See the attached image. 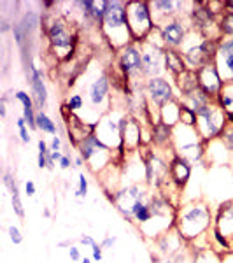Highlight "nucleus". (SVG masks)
I'll return each instance as SVG.
<instances>
[{
	"instance_id": "obj_1",
	"label": "nucleus",
	"mask_w": 233,
	"mask_h": 263,
	"mask_svg": "<svg viewBox=\"0 0 233 263\" xmlns=\"http://www.w3.org/2000/svg\"><path fill=\"white\" fill-rule=\"evenodd\" d=\"M214 223V211L210 203L203 198H191L188 202H181L176 214V230L186 242L200 239L207 235Z\"/></svg>"
},
{
	"instance_id": "obj_2",
	"label": "nucleus",
	"mask_w": 233,
	"mask_h": 263,
	"mask_svg": "<svg viewBox=\"0 0 233 263\" xmlns=\"http://www.w3.org/2000/svg\"><path fill=\"white\" fill-rule=\"evenodd\" d=\"M128 2L123 0H107L105 4V14L100 23V32L104 39L109 42L112 51H121L132 41V32L128 25V14H126Z\"/></svg>"
},
{
	"instance_id": "obj_3",
	"label": "nucleus",
	"mask_w": 233,
	"mask_h": 263,
	"mask_svg": "<svg viewBox=\"0 0 233 263\" xmlns=\"http://www.w3.org/2000/svg\"><path fill=\"white\" fill-rule=\"evenodd\" d=\"M172 149L177 156L188 160L193 165L207 167V144L202 141L195 126L179 123L172 132Z\"/></svg>"
},
{
	"instance_id": "obj_4",
	"label": "nucleus",
	"mask_w": 233,
	"mask_h": 263,
	"mask_svg": "<svg viewBox=\"0 0 233 263\" xmlns=\"http://www.w3.org/2000/svg\"><path fill=\"white\" fill-rule=\"evenodd\" d=\"M151 190L146 182H121V186L112 195H109V200L116 207V211L126 221L132 223L133 216L139 213V209L151 198Z\"/></svg>"
},
{
	"instance_id": "obj_5",
	"label": "nucleus",
	"mask_w": 233,
	"mask_h": 263,
	"mask_svg": "<svg viewBox=\"0 0 233 263\" xmlns=\"http://www.w3.org/2000/svg\"><path fill=\"white\" fill-rule=\"evenodd\" d=\"M42 23L46 25V37H48L49 48L54 53V57L62 58V60H70L77 37L72 32L69 20L63 16H46L42 18Z\"/></svg>"
},
{
	"instance_id": "obj_6",
	"label": "nucleus",
	"mask_w": 233,
	"mask_h": 263,
	"mask_svg": "<svg viewBox=\"0 0 233 263\" xmlns=\"http://www.w3.org/2000/svg\"><path fill=\"white\" fill-rule=\"evenodd\" d=\"M218 46H219V41L209 39V37L202 35V33L197 30H189L188 39H186L183 48L179 51H181V54H183L188 69L198 70V69H202V67L214 62Z\"/></svg>"
},
{
	"instance_id": "obj_7",
	"label": "nucleus",
	"mask_w": 233,
	"mask_h": 263,
	"mask_svg": "<svg viewBox=\"0 0 233 263\" xmlns=\"http://www.w3.org/2000/svg\"><path fill=\"white\" fill-rule=\"evenodd\" d=\"M75 149H77V155L83 156L86 167L93 174H102L114 163V151L109 149L95 134L84 137L75 146Z\"/></svg>"
},
{
	"instance_id": "obj_8",
	"label": "nucleus",
	"mask_w": 233,
	"mask_h": 263,
	"mask_svg": "<svg viewBox=\"0 0 233 263\" xmlns=\"http://www.w3.org/2000/svg\"><path fill=\"white\" fill-rule=\"evenodd\" d=\"M128 111H120V109H111L109 112L102 114L99 123L95 125V135L100 139L111 151H118L120 155H126L123 147L121 137V123L123 118Z\"/></svg>"
},
{
	"instance_id": "obj_9",
	"label": "nucleus",
	"mask_w": 233,
	"mask_h": 263,
	"mask_svg": "<svg viewBox=\"0 0 233 263\" xmlns=\"http://www.w3.org/2000/svg\"><path fill=\"white\" fill-rule=\"evenodd\" d=\"M165 149H156L154 146H149V149L142 153L144 165H146V184L151 190H160L170 181V160L163 153Z\"/></svg>"
},
{
	"instance_id": "obj_10",
	"label": "nucleus",
	"mask_w": 233,
	"mask_h": 263,
	"mask_svg": "<svg viewBox=\"0 0 233 263\" xmlns=\"http://www.w3.org/2000/svg\"><path fill=\"white\" fill-rule=\"evenodd\" d=\"M226 123V111H223L216 102H210L197 111V132L205 144L219 139Z\"/></svg>"
},
{
	"instance_id": "obj_11",
	"label": "nucleus",
	"mask_w": 233,
	"mask_h": 263,
	"mask_svg": "<svg viewBox=\"0 0 233 263\" xmlns=\"http://www.w3.org/2000/svg\"><path fill=\"white\" fill-rule=\"evenodd\" d=\"M126 14H128L132 41L137 42V44H142L149 37V33L154 30L149 2L147 0H130L128 6H126Z\"/></svg>"
},
{
	"instance_id": "obj_12",
	"label": "nucleus",
	"mask_w": 233,
	"mask_h": 263,
	"mask_svg": "<svg viewBox=\"0 0 233 263\" xmlns=\"http://www.w3.org/2000/svg\"><path fill=\"white\" fill-rule=\"evenodd\" d=\"M118 67L125 79H128L130 84L139 90L144 88V70H142V48L137 42H130L121 51H118Z\"/></svg>"
},
{
	"instance_id": "obj_13",
	"label": "nucleus",
	"mask_w": 233,
	"mask_h": 263,
	"mask_svg": "<svg viewBox=\"0 0 233 263\" xmlns=\"http://www.w3.org/2000/svg\"><path fill=\"white\" fill-rule=\"evenodd\" d=\"M86 100L95 109L96 114H105L112 109V95H111V78L107 72H99L86 88Z\"/></svg>"
},
{
	"instance_id": "obj_14",
	"label": "nucleus",
	"mask_w": 233,
	"mask_h": 263,
	"mask_svg": "<svg viewBox=\"0 0 233 263\" xmlns=\"http://www.w3.org/2000/svg\"><path fill=\"white\" fill-rule=\"evenodd\" d=\"M188 23H189L188 16H176V18L163 21L162 25L156 27L165 48L176 49V51L183 48V44L188 39L189 30H191V27Z\"/></svg>"
},
{
	"instance_id": "obj_15",
	"label": "nucleus",
	"mask_w": 233,
	"mask_h": 263,
	"mask_svg": "<svg viewBox=\"0 0 233 263\" xmlns=\"http://www.w3.org/2000/svg\"><path fill=\"white\" fill-rule=\"evenodd\" d=\"M142 90H144V95H146L149 107H154L158 112H160V109L165 107L167 104L179 99V97L176 95V90H173L172 83L168 81L165 76L146 79Z\"/></svg>"
},
{
	"instance_id": "obj_16",
	"label": "nucleus",
	"mask_w": 233,
	"mask_h": 263,
	"mask_svg": "<svg viewBox=\"0 0 233 263\" xmlns=\"http://www.w3.org/2000/svg\"><path fill=\"white\" fill-rule=\"evenodd\" d=\"M25 67H27V83L30 84V90H32L30 95L33 102H35V107L39 111H44L49 99L48 88H46V81H44V72L35 65V62L32 58H28L25 62Z\"/></svg>"
},
{
	"instance_id": "obj_17",
	"label": "nucleus",
	"mask_w": 233,
	"mask_h": 263,
	"mask_svg": "<svg viewBox=\"0 0 233 263\" xmlns=\"http://www.w3.org/2000/svg\"><path fill=\"white\" fill-rule=\"evenodd\" d=\"M214 65L224 84L233 83V37H223L219 41L214 57Z\"/></svg>"
},
{
	"instance_id": "obj_18",
	"label": "nucleus",
	"mask_w": 233,
	"mask_h": 263,
	"mask_svg": "<svg viewBox=\"0 0 233 263\" xmlns=\"http://www.w3.org/2000/svg\"><path fill=\"white\" fill-rule=\"evenodd\" d=\"M184 248H188V242L181 237V233L176 230V227L162 233L156 240H152V249L156 253L154 258L170 256V254L183 251Z\"/></svg>"
},
{
	"instance_id": "obj_19",
	"label": "nucleus",
	"mask_w": 233,
	"mask_h": 263,
	"mask_svg": "<svg viewBox=\"0 0 233 263\" xmlns=\"http://www.w3.org/2000/svg\"><path fill=\"white\" fill-rule=\"evenodd\" d=\"M142 123L137 118L126 114L121 123V137L125 153H137L142 147Z\"/></svg>"
},
{
	"instance_id": "obj_20",
	"label": "nucleus",
	"mask_w": 233,
	"mask_h": 263,
	"mask_svg": "<svg viewBox=\"0 0 233 263\" xmlns=\"http://www.w3.org/2000/svg\"><path fill=\"white\" fill-rule=\"evenodd\" d=\"M212 230H216L219 235L228 239L233 244V198L218 203L214 213V223Z\"/></svg>"
},
{
	"instance_id": "obj_21",
	"label": "nucleus",
	"mask_w": 233,
	"mask_h": 263,
	"mask_svg": "<svg viewBox=\"0 0 233 263\" xmlns=\"http://www.w3.org/2000/svg\"><path fill=\"white\" fill-rule=\"evenodd\" d=\"M152 21H154V28L162 25L163 21L176 18V16H184L186 2H179V0H154L149 2Z\"/></svg>"
},
{
	"instance_id": "obj_22",
	"label": "nucleus",
	"mask_w": 233,
	"mask_h": 263,
	"mask_svg": "<svg viewBox=\"0 0 233 263\" xmlns=\"http://www.w3.org/2000/svg\"><path fill=\"white\" fill-rule=\"evenodd\" d=\"M197 76H198V84H200L202 90L216 100V97H218L219 91L223 90L224 83L221 81V78H219V72L216 69L214 62L205 67H202V69H198Z\"/></svg>"
},
{
	"instance_id": "obj_23",
	"label": "nucleus",
	"mask_w": 233,
	"mask_h": 263,
	"mask_svg": "<svg viewBox=\"0 0 233 263\" xmlns=\"http://www.w3.org/2000/svg\"><path fill=\"white\" fill-rule=\"evenodd\" d=\"M191 174H193V165L188 160L173 155V158L170 160V181L173 184L184 192V188L191 181Z\"/></svg>"
},
{
	"instance_id": "obj_24",
	"label": "nucleus",
	"mask_w": 233,
	"mask_h": 263,
	"mask_svg": "<svg viewBox=\"0 0 233 263\" xmlns=\"http://www.w3.org/2000/svg\"><path fill=\"white\" fill-rule=\"evenodd\" d=\"M231 156L233 151L228 149L219 139L207 144V163H210L212 167H230Z\"/></svg>"
},
{
	"instance_id": "obj_25",
	"label": "nucleus",
	"mask_w": 233,
	"mask_h": 263,
	"mask_svg": "<svg viewBox=\"0 0 233 263\" xmlns=\"http://www.w3.org/2000/svg\"><path fill=\"white\" fill-rule=\"evenodd\" d=\"M14 99L23 105V118L27 121L28 128L30 130H37V112H35V102H33L32 95H28L27 91L18 90L14 93Z\"/></svg>"
},
{
	"instance_id": "obj_26",
	"label": "nucleus",
	"mask_w": 233,
	"mask_h": 263,
	"mask_svg": "<svg viewBox=\"0 0 233 263\" xmlns=\"http://www.w3.org/2000/svg\"><path fill=\"white\" fill-rule=\"evenodd\" d=\"M184 70H188V65H186L181 51L165 49V72H168V74L176 79L177 76H181Z\"/></svg>"
},
{
	"instance_id": "obj_27",
	"label": "nucleus",
	"mask_w": 233,
	"mask_h": 263,
	"mask_svg": "<svg viewBox=\"0 0 233 263\" xmlns=\"http://www.w3.org/2000/svg\"><path fill=\"white\" fill-rule=\"evenodd\" d=\"M172 132L173 128L165 123L158 121L156 125L151 126V134H152V146L156 149H167L168 146L172 147Z\"/></svg>"
},
{
	"instance_id": "obj_28",
	"label": "nucleus",
	"mask_w": 233,
	"mask_h": 263,
	"mask_svg": "<svg viewBox=\"0 0 233 263\" xmlns=\"http://www.w3.org/2000/svg\"><path fill=\"white\" fill-rule=\"evenodd\" d=\"M179 100L183 102L186 107H189L191 111H200L202 107H205L207 104H210V102H216L212 97H209L205 91L202 90L200 86L197 88V90H193L191 93H188V95L184 97H179Z\"/></svg>"
},
{
	"instance_id": "obj_29",
	"label": "nucleus",
	"mask_w": 233,
	"mask_h": 263,
	"mask_svg": "<svg viewBox=\"0 0 233 263\" xmlns=\"http://www.w3.org/2000/svg\"><path fill=\"white\" fill-rule=\"evenodd\" d=\"M160 121L172 126V128L179 125V121H181V100L179 99L160 109Z\"/></svg>"
},
{
	"instance_id": "obj_30",
	"label": "nucleus",
	"mask_w": 233,
	"mask_h": 263,
	"mask_svg": "<svg viewBox=\"0 0 233 263\" xmlns=\"http://www.w3.org/2000/svg\"><path fill=\"white\" fill-rule=\"evenodd\" d=\"M176 84L177 88H179V93L181 97L188 95V93H191L193 90H197L200 84H198V76H197V70H184L181 76H177L176 78Z\"/></svg>"
},
{
	"instance_id": "obj_31",
	"label": "nucleus",
	"mask_w": 233,
	"mask_h": 263,
	"mask_svg": "<svg viewBox=\"0 0 233 263\" xmlns=\"http://www.w3.org/2000/svg\"><path fill=\"white\" fill-rule=\"evenodd\" d=\"M191 253H193V263H223V256L216 253L212 248L191 249Z\"/></svg>"
},
{
	"instance_id": "obj_32",
	"label": "nucleus",
	"mask_w": 233,
	"mask_h": 263,
	"mask_svg": "<svg viewBox=\"0 0 233 263\" xmlns=\"http://www.w3.org/2000/svg\"><path fill=\"white\" fill-rule=\"evenodd\" d=\"M37 130L42 132V134L48 135H58V125L54 123L53 118L48 116L46 111H37Z\"/></svg>"
},
{
	"instance_id": "obj_33",
	"label": "nucleus",
	"mask_w": 233,
	"mask_h": 263,
	"mask_svg": "<svg viewBox=\"0 0 233 263\" xmlns=\"http://www.w3.org/2000/svg\"><path fill=\"white\" fill-rule=\"evenodd\" d=\"M152 263H193V253L188 248H184L183 251L170 254V256H163V258H152Z\"/></svg>"
},
{
	"instance_id": "obj_34",
	"label": "nucleus",
	"mask_w": 233,
	"mask_h": 263,
	"mask_svg": "<svg viewBox=\"0 0 233 263\" xmlns=\"http://www.w3.org/2000/svg\"><path fill=\"white\" fill-rule=\"evenodd\" d=\"M83 107H84V97L81 93H70L67 97L65 104H63V109L69 114H77Z\"/></svg>"
},
{
	"instance_id": "obj_35",
	"label": "nucleus",
	"mask_w": 233,
	"mask_h": 263,
	"mask_svg": "<svg viewBox=\"0 0 233 263\" xmlns=\"http://www.w3.org/2000/svg\"><path fill=\"white\" fill-rule=\"evenodd\" d=\"M51 155V149H49V144L44 141V139H39L37 141V167L41 171L48 168V156Z\"/></svg>"
},
{
	"instance_id": "obj_36",
	"label": "nucleus",
	"mask_w": 233,
	"mask_h": 263,
	"mask_svg": "<svg viewBox=\"0 0 233 263\" xmlns=\"http://www.w3.org/2000/svg\"><path fill=\"white\" fill-rule=\"evenodd\" d=\"M219 30H221L223 37H233V12H221V16H219Z\"/></svg>"
},
{
	"instance_id": "obj_37",
	"label": "nucleus",
	"mask_w": 233,
	"mask_h": 263,
	"mask_svg": "<svg viewBox=\"0 0 233 263\" xmlns=\"http://www.w3.org/2000/svg\"><path fill=\"white\" fill-rule=\"evenodd\" d=\"M88 192H90V181H88L86 174L83 171H79V177H77V186L74 190L75 198H86Z\"/></svg>"
},
{
	"instance_id": "obj_38",
	"label": "nucleus",
	"mask_w": 233,
	"mask_h": 263,
	"mask_svg": "<svg viewBox=\"0 0 233 263\" xmlns=\"http://www.w3.org/2000/svg\"><path fill=\"white\" fill-rule=\"evenodd\" d=\"M11 203H12V211L14 214L18 216L20 219H25V207H23V202H21V195H20V190L16 186L14 190H11Z\"/></svg>"
},
{
	"instance_id": "obj_39",
	"label": "nucleus",
	"mask_w": 233,
	"mask_h": 263,
	"mask_svg": "<svg viewBox=\"0 0 233 263\" xmlns=\"http://www.w3.org/2000/svg\"><path fill=\"white\" fill-rule=\"evenodd\" d=\"M16 128H18V134H20V139L23 144H30L32 142V135H30V128H28L27 121H25L23 116H18L16 118Z\"/></svg>"
},
{
	"instance_id": "obj_40",
	"label": "nucleus",
	"mask_w": 233,
	"mask_h": 263,
	"mask_svg": "<svg viewBox=\"0 0 233 263\" xmlns=\"http://www.w3.org/2000/svg\"><path fill=\"white\" fill-rule=\"evenodd\" d=\"M183 125H188V126H195L197 128V112L191 111L189 107H186V105L181 102V121Z\"/></svg>"
},
{
	"instance_id": "obj_41",
	"label": "nucleus",
	"mask_w": 233,
	"mask_h": 263,
	"mask_svg": "<svg viewBox=\"0 0 233 263\" xmlns=\"http://www.w3.org/2000/svg\"><path fill=\"white\" fill-rule=\"evenodd\" d=\"M7 235H9L11 242L14 244V246H21V244H23V240H25L23 233H21L20 228H18V227H14V224L7 227Z\"/></svg>"
},
{
	"instance_id": "obj_42",
	"label": "nucleus",
	"mask_w": 233,
	"mask_h": 263,
	"mask_svg": "<svg viewBox=\"0 0 233 263\" xmlns=\"http://www.w3.org/2000/svg\"><path fill=\"white\" fill-rule=\"evenodd\" d=\"M58 167H60L62 171H69V168L74 167V155H72V153H63L62 160L58 162Z\"/></svg>"
},
{
	"instance_id": "obj_43",
	"label": "nucleus",
	"mask_w": 233,
	"mask_h": 263,
	"mask_svg": "<svg viewBox=\"0 0 233 263\" xmlns=\"http://www.w3.org/2000/svg\"><path fill=\"white\" fill-rule=\"evenodd\" d=\"M67 253H69V258H70V261H74V263H81L83 260V254H81V249L77 248V246H70L69 249H67Z\"/></svg>"
},
{
	"instance_id": "obj_44",
	"label": "nucleus",
	"mask_w": 233,
	"mask_h": 263,
	"mask_svg": "<svg viewBox=\"0 0 233 263\" xmlns=\"http://www.w3.org/2000/svg\"><path fill=\"white\" fill-rule=\"evenodd\" d=\"M118 242V235H105L104 239L100 240V246L104 248V251H107V249H112L114 246Z\"/></svg>"
},
{
	"instance_id": "obj_45",
	"label": "nucleus",
	"mask_w": 233,
	"mask_h": 263,
	"mask_svg": "<svg viewBox=\"0 0 233 263\" xmlns=\"http://www.w3.org/2000/svg\"><path fill=\"white\" fill-rule=\"evenodd\" d=\"M77 242L84 246V248H93L96 244V240L93 239V235H90V233H83V235L77 237Z\"/></svg>"
},
{
	"instance_id": "obj_46",
	"label": "nucleus",
	"mask_w": 233,
	"mask_h": 263,
	"mask_svg": "<svg viewBox=\"0 0 233 263\" xmlns=\"http://www.w3.org/2000/svg\"><path fill=\"white\" fill-rule=\"evenodd\" d=\"M91 258H93V261H102V260H104V248H102L99 242L91 248Z\"/></svg>"
},
{
	"instance_id": "obj_47",
	"label": "nucleus",
	"mask_w": 233,
	"mask_h": 263,
	"mask_svg": "<svg viewBox=\"0 0 233 263\" xmlns=\"http://www.w3.org/2000/svg\"><path fill=\"white\" fill-rule=\"evenodd\" d=\"M35 193H37V186H35V182H33L32 179H28L27 182H25V195H27L28 198H32Z\"/></svg>"
},
{
	"instance_id": "obj_48",
	"label": "nucleus",
	"mask_w": 233,
	"mask_h": 263,
	"mask_svg": "<svg viewBox=\"0 0 233 263\" xmlns=\"http://www.w3.org/2000/svg\"><path fill=\"white\" fill-rule=\"evenodd\" d=\"M49 149L51 151H62V137L60 135H53V137H51Z\"/></svg>"
},
{
	"instance_id": "obj_49",
	"label": "nucleus",
	"mask_w": 233,
	"mask_h": 263,
	"mask_svg": "<svg viewBox=\"0 0 233 263\" xmlns=\"http://www.w3.org/2000/svg\"><path fill=\"white\" fill-rule=\"evenodd\" d=\"M6 116H7V97H2L0 99V118L6 120Z\"/></svg>"
},
{
	"instance_id": "obj_50",
	"label": "nucleus",
	"mask_w": 233,
	"mask_h": 263,
	"mask_svg": "<svg viewBox=\"0 0 233 263\" xmlns=\"http://www.w3.org/2000/svg\"><path fill=\"white\" fill-rule=\"evenodd\" d=\"M84 165H86V163H84L83 156H81V155H77V153H75V155H74V167H75V168H79V171H81V168L84 167Z\"/></svg>"
},
{
	"instance_id": "obj_51",
	"label": "nucleus",
	"mask_w": 233,
	"mask_h": 263,
	"mask_svg": "<svg viewBox=\"0 0 233 263\" xmlns=\"http://www.w3.org/2000/svg\"><path fill=\"white\" fill-rule=\"evenodd\" d=\"M74 242H77V240H72V239H67V240H60V242L56 244V248H60V249H69L70 246H74Z\"/></svg>"
},
{
	"instance_id": "obj_52",
	"label": "nucleus",
	"mask_w": 233,
	"mask_h": 263,
	"mask_svg": "<svg viewBox=\"0 0 233 263\" xmlns=\"http://www.w3.org/2000/svg\"><path fill=\"white\" fill-rule=\"evenodd\" d=\"M223 4H224V11L233 12V0H226V2H223Z\"/></svg>"
},
{
	"instance_id": "obj_53",
	"label": "nucleus",
	"mask_w": 233,
	"mask_h": 263,
	"mask_svg": "<svg viewBox=\"0 0 233 263\" xmlns=\"http://www.w3.org/2000/svg\"><path fill=\"white\" fill-rule=\"evenodd\" d=\"M81 263H93V258L91 256H84L81 260Z\"/></svg>"
},
{
	"instance_id": "obj_54",
	"label": "nucleus",
	"mask_w": 233,
	"mask_h": 263,
	"mask_svg": "<svg viewBox=\"0 0 233 263\" xmlns=\"http://www.w3.org/2000/svg\"><path fill=\"white\" fill-rule=\"evenodd\" d=\"M42 214H44V218H51V213H49L48 209H46V207L42 209Z\"/></svg>"
},
{
	"instance_id": "obj_55",
	"label": "nucleus",
	"mask_w": 233,
	"mask_h": 263,
	"mask_svg": "<svg viewBox=\"0 0 233 263\" xmlns=\"http://www.w3.org/2000/svg\"><path fill=\"white\" fill-rule=\"evenodd\" d=\"M230 167H231V171H233V156H231V165H230Z\"/></svg>"
}]
</instances>
